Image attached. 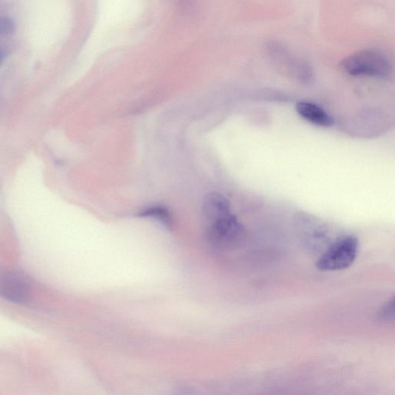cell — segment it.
<instances>
[{
  "instance_id": "obj_1",
  "label": "cell",
  "mask_w": 395,
  "mask_h": 395,
  "mask_svg": "<svg viewBox=\"0 0 395 395\" xmlns=\"http://www.w3.org/2000/svg\"><path fill=\"white\" fill-rule=\"evenodd\" d=\"M340 68L351 77L388 79L393 73L389 57L375 49H361L345 57Z\"/></svg>"
},
{
  "instance_id": "obj_8",
  "label": "cell",
  "mask_w": 395,
  "mask_h": 395,
  "mask_svg": "<svg viewBox=\"0 0 395 395\" xmlns=\"http://www.w3.org/2000/svg\"><path fill=\"white\" fill-rule=\"evenodd\" d=\"M15 25L12 20L6 18H0V35H8L13 34Z\"/></svg>"
},
{
  "instance_id": "obj_10",
  "label": "cell",
  "mask_w": 395,
  "mask_h": 395,
  "mask_svg": "<svg viewBox=\"0 0 395 395\" xmlns=\"http://www.w3.org/2000/svg\"><path fill=\"white\" fill-rule=\"evenodd\" d=\"M4 57V54L1 51H0V62L2 61Z\"/></svg>"
},
{
  "instance_id": "obj_4",
  "label": "cell",
  "mask_w": 395,
  "mask_h": 395,
  "mask_svg": "<svg viewBox=\"0 0 395 395\" xmlns=\"http://www.w3.org/2000/svg\"><path fill=\"white\" fill-rule=\"evenodd\" d=\"M267 52L272 61L293 78L302 82H308L312 79V71L308 63L296 56L279 41H269L267 44Z\"/></svg>"
},
{
  "instance_id": "obj_3",
  "label": "cell",
  "mask_w": 395,
  "mask_h": 395,
  "mask_svg": "<svg viewBox=\"0 0 395 395\" xmlns=\"http://www.w3.org/2000/svg\"><path fill=\"white\" fill-rule=\"evenodd\" d=\"M359 243L352 236L337 238L323 253L317 262L320 271H337L350 267L356 261Z\"/></svg>"
},
{
  "instance_id": "obj_6",
  "label": "cell",
  "mask_w": 395,
  "mask_h": 395,
  "mask_svg": "<svg viewBox=\"0 0 395 395\" xmlns=\"http://www.w3.org/2000/svg\"><path fill=\"white\" fill-rule=\"evenodd\" d=\"M296 111L303 119L318 127L330 128L334 123L330 114L312 102H300L296 105Z\"/></svg>"
},
{
  "instance_id": "obj_7",
  "label": "cell",
  "mask_w": 395,
  "mask_h": 395,
  "mask_svg": "<svg viewBox=\"0 0 395 395\" xmlns=\"http://www.w3.org/2000/svg\"><path fill=\"white\" fill-rule=\"evenodd\" d=\"M140 217L150 218L160 222L164 227L173 226V218L170 211L163 205L148 207L139 214Z\"/></svg>"
},
{
  "instance_id": "obj_5",
  "label": "cell",
  "mask_w": 395,
  "mask_h": 395,
  "mask_svg": "<svg viewBox=\"0 0 395 395\" xmlns=\"http://www.w3.org/2000/svg\"><path fill=\"white\" fill-rule=\"evenodd\" d=\"M30 296V282L20 272L7 271L0 274V298L15 303H26Z\"/></svg>"
},
{
  "instance_id": "obj_2",
  "label": "cell",
  "mask_w": 395,
  "mask_h": 395,
  "mask_svg": "<svg viewBox=\"0 0 395 395\" xmlns=\"http://www.w3.org/2000/svg\"><path fill=\"white\" fill-rule=\"evenodd\" d=\"M205 221L208 241L215 248L231 249L241 241L244 228L231 211Z\"/></svg>"
},
{
  "instance_id": "obj_9",
  "label": "cell",
  "mask_w": 395,
  "mask_h": 395,
  "mask_svg": "<svg viewBox=\"0 0 395 395\" xmlns=\"http://www.w3.org/2000/svg\"><path fill=\"white\" fill-rule=\"evenodd\" d=\"M380 317L382 320H391L394 317V298L386 304L381 310Z\"/></svg>"
}]
</instances>
